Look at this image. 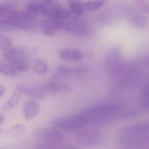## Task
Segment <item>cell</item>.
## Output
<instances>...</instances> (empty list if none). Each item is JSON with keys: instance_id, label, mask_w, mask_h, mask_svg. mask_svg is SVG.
Listing matches in <instances>:
<instances>
[{"instance_id": "1", "label": "cell", "mask_w": 149, "mask_h": 149, "mask_svg": "<svg viewBox=\"0 0 149 149\" xmlns=\"http://www.w3.org/2000/svg\"><path fill=\"white\" fill-rule=\"evenodd\" d=\"M118 109L116 104H105L92 106L81 113L87 118L88 123H98L113 120Z\"/></svg>"}, {"instance_id": "2", "label": "cell", "mask_w": 149, "mask_h": 149, "mask_svg": "<svg viewBox=\"0 0 149 149\" xmlns=\"http://www.w3.org/2000/svg\"><path fill=\"white\" fill-rule=\"evenodd\" d=\"M149 124L142 123L124 129L122 130L125 136L124 142L135 146L146 145L148 143Z\"/></svg>"}, {"instance_id": "3", "label": "cell", "mask_w": 149, "mask_h": 149, "mask_svg": "<svg viewBox=\"0 0 149 149\" xmlns=\"http://www.w3.org/2000/svg\"><path fill=\"white\" fill-rule=\"evenodd\" d=\"M50 123L66 130H80L88 124V120L81 113L68 117L53 119Z\"/></svg>"}, {"instance_id": "4", "label": "cell", "mask_w": 149, "mask_h": 149, "mask_svg": "<svg viewBox=\"0 0 149 149\" xmlns=\"http://www.w3.org/2000/svg\"><path fill=\"white\" fill-rule=\"evenodd\" d=\"M102 136L99 132L92 128L80 129L77 133V142L84 146H93L98 144L102 141Z\"/></svg>"}, {"instance_id": "5", "label": "cell", "mask_w": 149, "mask_h": 149, "mask_svg": "<svg viewBox=\"0 0 149 149\" xmlns=\"http://www.w3.org/2000/svg\"><path fill=\"white\" fill-rule=\"evenodd\" d=\"M33 135L36 137L49 143L57 142L64 138L63 134L58 130L50 127H40L36 129Z\"/></svg>"}, {"instance_id": "6", "label": "cell", "mask_w": 149, "mask_h": 149, "mask_svg": "<svg viewBox=\"0 0 149 149\" xmlns=\"http://www.w3.org/2000/svg\"><path fill=\"white\" fill-rule=\"evenodd\" d=\"M45 96L54 95L62 91H68L70 88L68 85L57 81L47 83L40 86Z\"/></svg>"}, {"instance_id": "7", "label": "cell", "mask_w": 149, "mask_h": 149, "mask_svg": "<svg viewBox=\"0 0 149 149\" xmlns=\"http://www.w3.org/2000/svg\"><path fill=\"white\" fill-rule=\"evenodd\" d=\"M15 88L21 94H25L28 96L35 99H41L45 97L40 87H36L29 85H19Z\"/></svg>"}, {"instance_id": "8", "label": "cell", "mask_w": 149, "mask_h": 149, "mask_svg": "<svg viewBox=\"0 0 149 149\" xmlns=\"http://www.w3.org/2000/svg\"><path fill=\"white\" fill-rule=\"evenodd\" d=\"M40 111V108L38 103L33 100H29L25 103L24 106V115L25 118L32 120Z\"/></svg>"}, {"instance_id": "9", "label": "cell", "mask_w": 149, "mask_h": 149, "mask_svg": "<svg viewBox=\"0 0 149 149\" xmlns=\"http://www.w3.org/2000/svg\"><path fill=\"white\" fill-rule=\"evenodd\" d=\"M87 26L82 22L75 21L63 22V30L74 34H83L87 31Z\"/></svg>"}, {"instance_id": "10", "label": "cell", "mask_w": 149, "mask_h": 149, "mask_svg": "<svg viewBox=\"0 0 149 149\" xmlns=\"http://www.w3.org/2000/svg\"><path fill=\"white\" fill-rule=\"evenodd\" d=\"M25 53L24 47H12L5 50L3 56L4 58L11 63L19 58L25 57Z\"/></svg>"}, {"instance_id": "11", "label": "cell", "mask_w": 149, "mask_h": 149, "mask_svg": "<svg viewBox=\"0 0 149 149\" xmlns=\"http://www.w3.org/2000/svg\"><path fill=\"white\" fill-rule=\"evenodd\" d=\"M60 55L61 59L66 61H78L82 57L81 52L75 49H63L60 52Z\"/></svg>"}, {"instance_id": "12", "label": "cell", "mask_w": 149, "mask_h": 149, "mask_svg": "<svg viewBox=\"0 0 149 149\" xmlns=\"http://www.w3.org/2000/svg\"><path fill=\"white\" fill-rule=\"evenodd\" d=\"M26 11L33 17L36 18L37 15L42 13L43 1H29L26 5Z\"/></svg>"}, {"instance_id": "13", "label": "cell", "mask_w": 149, "mask_h": 149, "mask_svg": "<svg viewBox=\"0 0 149 149\" xmlns=\"http://www.w3.org/2000/svg\"><path fill=\"white\" fill-rule=\"evenodd\" d=\"M39 25L41 29H49L54 31L63 30V22L51 19L42 21Z\"/></svg>"}, {"instance_id": "14", "label": "cell", "mask_w": 149, "mask_h": 149, "mask_svg": "<svg viewBox=\"0 0 149 149\" xmlns=\"http://www.w3.org/2000/svg\"><path fill=\"white\" fill-rule=\"evenodd\" d=\"M11 66L16 71L25 72L29 69V65L27 59L25 57H21L11 63Z\"/></svg>"}, {"instance_id": "15", "label": "cell", "mask_w": 149, "mask_h": 149, "mask_svg": "<svg viewBox=\"0 0 149 149\" xmlns=\"http://www.w3.org/2000/svg\"><path fill=\"white\" fill-rule=\"evenodd\" d=\"M21 93L15 88L12 96L2 105V108L4 110L9 109L13 107L19 102Z\"/></svg>"}, {"instance_id": "16", "label": "cell", "mask_w": 149, "mask_h": 149, "mask_svg": "<svg viewBox=\"0 0 149 149\" xmlns=\"http://www.w3.org/2000/svg\"><path fill=\"white\" fill-rule=\"evenodd\" d=\"M69 5L71 12L77 16H81L84 13L83 5L77 1H70Z\"/></svg>"}, {"instance_id": "17", "label": "cell", "mask_w": 149, "mask_h": 149, "mask_svg": "<svg viewBox=\"0 0 149 149\" xmlns=\"http://www.w3.org/2000/svg\"><path fill=\"white\" fill-rule=\"evenodd\" d=\"M34 70L39 74H45L48 71L47 63L40 59H36L33 65Z\"/></svg>"}, {"instance_id": "18", "label": "cell", "mask_w": 149, "mask_h": 149, "mask_svg": "<svg viewBox=\"0 0 149 149\" xmlns=\"http://www.w3.org/2000/svg\"><path fill=\"white\" fill-rule=\"evenodd\" d=\"M131 23L137 27L142 28L146 25L147 20L146 17L141 15H135L130 18Z\"/></svg>"}, {"instance_id": "19", "label": "cell", "mask_w": 149, "mask_h": 149, "mask_svg": "<svg viewBox=\"0 0 149 149\" xmlns=\"http://www.w3.org/2000/svg\"><path fill=\"white\" fill-rule=\"evenodd\" d=\"M149 87L146 85L143 87L140 94V102L145 109H149Z\"/></svg>"}, {"instance_id": "20", "label": "cell", "mask_w": 149, "mask_h": 149, "mask_svg": "<svg viewBox=\"0 0 149 149\" xmlns=\"http://www.w3.org/2000/svg\"><path fill=\"white\" fill-rule=\"evenodd\" d=\"M104 3V1H86L84 4L83 6L84 10L92 12L96 11L102 7Z\"/></svg>"}, {"instance_id": "21", "label": "cell", "mask_w": 149, "mask_h": 149, "mask_svg": "<svg viewBox=\"0 0 149 149\" xmlns=\"http://www.w3.org/2000/svg\"><path fill=\"white\" fill-rule=\"evenodd\" d=\"M26 128L22 124L16 125L12 128L9 131V135L12 136L16 137L24 135L26 133Z\"/></svg>"}, {"instance_id": "22", "label": "cell", "mask_w": 149, "mask_h": 149, "mask_svg": "<svg viewBox=\"0 0 149 149\" xmlns=\"http://www.w3.org/2000/svg\"><path fill=\"white\" fill-rule=\"evenodd\" d=\"M0 73L7 76H13L15 74V70L11 65L6 63H0Z\"/></svg>"}, {"instance_id": "23", "label": "cell", "mask_w": 149, "mask_h": 149, "mask_svg": "<svg viewBox=\"0 0 149 149\" xmlns=\"http://www.w3.org/2000/svg\"><path fill=\"white\" fill-rule=\"evenodd\" d=\"M12 41L8 37L6 36H0V50H6L11 47Z\"/></svg>"}, {"instance_id": "24", "label": "cell", "mask_w": 149, "mask_h": 149, "mask_svg": "<svg viewBox=\"0 0 149 149\" xmlns=\"http://www.w3.org/2000/svg\"><path fill=\"white\" fill-rule=\"evenodd\" d=\"M137 6L141 9L143 12L148 13L149 12V5L146 1H138L136 2Z\"/></svg>"}, {"instance_id": "25", "label": "cell", "mask_w": 149, "mask_h": 149, "mask_svg": "<svg viewBox=\"0 0 149 149\" xmlns=\"http://www.w3.org/2000/svg\"><path fill=\"white\" fill-rule=\"evenodd\" d=\"M57 70L59 73L63 75L69 74L72 72V69L69 68L64 66H60L57 68Z\"/></svg>"}, {"instance_id": "26", "label": "cell", "mask_w": 149, "mask_h": 149, "mask_svg": "<svg viewBox=\"0 0 149 149\" xmlns=\"http://www.w3.org/2000/svg\"><path fill=\"white\" fill-rule=\"evenodd\" d=\"M41 32L43 35L49 37L54 35V31L47 29H41Z\"/></svg>"}, {"instance_id": "27", "label": "cell", "mask_w": 149, "mask_h": 149, "mask_svg": "<svg viewBox=\"0 0 149 149\" xmlns=\"http://www.w3.org/2000/svg\"><path fill=\"white\" fill-rule=\"evenodd\" d=\"M11 30H12L11 27L0 22V32H5V31H10Z\"/></svg>"}, {"instance_id": "28", "label": "cell", "mask_w": 149, "mask_h": 149, "mask_svg": "<svg viewBox=\"0 0 149 149\" xmlns=\"http://www.w3.org/2000/svg\"><path fill=\"white\" fill-rule=\"evenodd\" d=\"M72 71H73L74 73H76V74H80V73L84 72L85 70V69L84 67L79 66V67H75V68H74L72 69Z\"/></svg>"}, {"instance_id": "29", "label": "cell", "mask_w": 149, "mask_h": 149, "mask_svg": "<svg viewBox=\"0 0 149 149\" xmlns=\"http://www.w3.org/2000/svg\"><path fill=\"white\" fill-rule=\"evenodd\" d=\"M5 88L4 86L0 85V97H1L5 93Z\"/></svg>"}, {"instance_id": "30", "label": "cell", "mask_w": 149, "mask_h": 149, "mask_svg": "<svg viewBox=\"0 0 149 149\" xmlns=\"http://www.w3.org/2000/svg\"><path fill=\"white\" fill-rule=\"evenodd\" d=\"M5 122V118L4 117L0 116V125L2 124Z\"/></svg>"}, {"instance_id": "31", "label": "cell", "mask_w": 149, "mask_h": 149, "mask_svg": "<svg viewBox=\"0 0 149 149\" xmlns=\"http://www.w3.org/2000/svg\"><path fill=\"white\" fill-rule=\"evenodd\" d=\"M64 149H77V148H74L73 147H70V146H66L64 147Z\"/></svg>"}, {"instance_id": "32", "label": "cell", "mask_w": 149, "mask_h": 149, "mask_svg": "<svg viewBox=\"0 0 149 149\" xmlns=\"http://www.w3.org/2000/svg\"><path fill=\"white\" fill-rule=\"evenodd\" d=\"M38 149H56L55 148H50V147H46V148H38Z\"/></svg>"}, {"instance_id": "33", "label": "cell", "mask_w": 149, "mask_h": 149, "mask_svg": "<svg viewBox=\"0 0 149 149\" xmlns=\"http://www.w3.org/2000/svg\"><path fill=\"white\" fill-rule=\"evenodd\" d=\"M1 131V129H0V131Z\"/></svg>"}, {"instance_id": "34", "label": "cell", "mask_w": 149, "mask_h": 149, "mask_svg": "<svg viewBox=\"0 0 149 149\" xmlns=\"http://www.w3.org/2000/svg\"><path fill=\"white\" fill-rule=\"evenodd\" d=\"M0 149H2V148H1V147H0Z\"/></svg>"}]
</instances>
